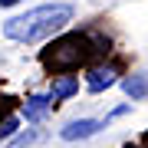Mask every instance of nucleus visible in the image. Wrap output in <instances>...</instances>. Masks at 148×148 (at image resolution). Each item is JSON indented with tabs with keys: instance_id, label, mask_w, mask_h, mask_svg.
<instances>
[{
	"instance_id": "obj_5",
	"label": "nucleus",
	"mask_w": 148,
	"mask_h": 148,
	"mask_svg": "<svg viewBox=\"0 0 148 148\" xmlns=\"http://www.w3.org/2000/svg\"><path fill=\"white\" fill-rule=\"evenodd\" d=\"M76 92H79V79H76V76H53V86H49L46 99L49 102H63V99H69V95H76Z\"/></svg>"
},
{
	"instance_id": "obj_4",
	"label": "nucleus",
	"mask_w": 148,
	"mask_h": 148,
	"mask_svg": "<svg viewBox=\"0 0 148 148\" xmlns=\"http://www.w3.org/2000/svg\"><path fill=\"white\" fill-rule=\"evenodd\" d=\"M99 128H102V122H95V119H79V122H69L59 135H63L66 142H79V138H92Z\"/></svg>"
},
{
	"instance_id": "obj_1",
	"label": "nucleus",
	"mask_w": 148,
	"mask_h": 148,
	"mask_svg": "<svg viewBox=\"0 0 148 148\" xmlns=\"http://www.w3.org/2000/svg\"><path fill=\"white\" fill-rule=\"evenodd\" d=\"M69 20H73L69 3H46V7H36V10H27L23 16L7 20L3 36L13 43H40V40H49L53 33H59Z\"/></svg>"
},
{
	"instance_id": "obj_7",
	"label": "nucleus",
	"mask_w": 148,
	"mask_h": 148,
	"mask_svg": "<svg viewBox=\"0 0 148 148\" xmlns=\"http://www.w3.org/2000/svg\"><path fill=\"white\" fill-rule=\"evenodd\" d=\"M125 92L132 95V99H145V92H148V82L142 79V76H132V79H125Z\"/></svg>"
},
{
	"instance_id": "obj_2",
	"label": "nucleus",
	"mask_w": 148,
	"mask_h": 148,
	"mask_svg": "<svg viewBox=\"0 0 148 148\" xmlns=\"http://www.w3.org/2000/svg\"><path fill=\"white\" fill-rule=\"evenodd\" d=\"M99 53V43L86 33H66L56 43H49V49H43V66L53 69L56 76H66L73 69L89 63V56Z\"/></svg>"
},
{
	"instance_id": "obj_9",
	"label": "nucleus",
	"mask_w": 148,
	"mask_h": 148,
	"mask_svg": "<svg viewBox=\"0 0 148 148\" xmlns=\"http://www.w3.org/2000/svg\"><path fill=\"white\" fill-rule=\"evenodd\" d=\"M13 3H20V0H0V7H13Z\"/></svg>"
},
{
	"instance_id": "obj_8",
	"label": "nucleus",
	"mask_w": 148,
	"mask_h": 148,
	"mask_svg": "<svg viewBox=\"0 0 148 148\" xmlns=\"http://www.w3.org/2000/svg\"><path fill=\"white\" fill-rule=\"evenodd\" d=\"M16 125H20V119H16V115H3V119H0V142L10 138V135L16 132Z\"/></svg>"
},
{
	"instance_id": "obj_3",
	"label": "nucleus",
	"mask_w": 148,
	"mask_h": 148,
	"mask_svg": "<svg viewBox=\"0 0 148 148\" xmlns=\"http://www.w3.org/2000/svg\"><path fill=\"white\" fill-rule=\"evenodd\" d=\"M119 79V69L115 66H92L89 73H86V89L89 92H102V89H109V86H115Z\"/></svg>"
},
{
	"instance_id": "obj_6",
	"label": "nucleus",
	"mask_w": 148,
	"mask_h": 148,
	"mask_svg": "<svg viewBox=\"0 0 148 148\" xmlns=\"http://www.w3.org/2000/svg\"><path fill=\"white\" fill-rule=\"evenodd\" d=\"M49 109H53V102H49L46 95H30V99H27V106H23V115H27L30 122H40Z\"/></svg>"
}]
</instances>
